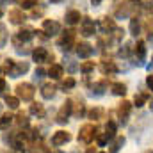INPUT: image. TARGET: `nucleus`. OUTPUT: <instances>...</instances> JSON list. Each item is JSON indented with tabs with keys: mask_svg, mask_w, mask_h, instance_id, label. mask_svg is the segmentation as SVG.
I'll use <instances>...</instances> for the list:
<instances>
[{
	"mask_svg": "<svg viewBox=\"0 0 153 153\" xmlns=\"http://www.w3.org/2000/svg\"><path fill=\"white\" fill-rule=\"evenodd\" d=\"M16 96L23 102H30L34 98V85L29 82H22L16 85Z\"/></svg>",
	"mask_w": 153,
	"mask_h": 153,
	"instance_id": "1",
	"label": "nucleus"
},
{
	"mask_svg": "<svg viewBox=\"0 0 153 153\" xmlns=\"http://www.w3.org/2000/svg\"><path fill=\"white\" fill-rule=\"evenodd\" d=\"M71 111H73V102H71V100H66V102L62 103V107H61L59 114H57V123L64 125V123L68 121V117L71 116Z\"/></svg>",
	"mask_w": 153,
	"mask_h": 153,
	"instance_id": "2",
	"label": "nucleus"
},
{
	"mask_svg": "<svg viewBox=\"0 0 153 153\" xmlns=\"http://www.w3.org/2000/svg\"><path fill=\"white\" fill-rule=\"evenodd\" d=\"M94 135H96V126H93V125H84V126L80 128L78 141H82V143H91Z\"/></svg>",
	"mask_w": 153,
	"mask_h": 153,
	"instance_id": "3",
	"label": "nucleus"
},
{
	"mask_svg": "<svg viewBox=\"0 0 153 153\" xmlns=\"http://www.w3.org/2000/svg\"><path fill=\"white\" fill-rule=\"evenodd\" d=\"M71 139V135H70V132H66V130H59V132H55L53 135H52V146H62V144H66L68 141Z\"/></svg>",
	"mask_w": 153,
	"mask_h": 153,
	"instance_id": "4",
	"label": "nucleus"
},
{
	"mask_svg": "<svg viewBox=\"0 0 153 153\" xmlns=\"http://www.w3.org/2000/svg\"><path fill=\"white\" fill-rule=\"evenodd\" d=\"M94 30H96V25H94V22H93L91 18H84V20L80 22V32H82L85 38L94 36Z\"/></svg>",
	"mask_w": 153,
	"mask_h": 153,
	"instance_id": "5",
	"label": "nucleus"
},
{
	"mask_svg": "<svg viewBox=\"0 0 153 153\" xmlns=\"http://www.w3.org/2000/svg\"><path fill=\"white\" fill-rule=\"evenodd\" d=\"M75 30H66V32H62V36L59 39V46H62V50H70V46L73 45V41H75Z\"/></svg>",
	"mask_w": 153,
	"mask_h": 153,
	"instance_id": "6",
	"label": "nucleus"
},
{
	"mask_svg": "<svg viewBox=\"0 0 153 153\" xmlns=\"http://www.w3.org/2000/svg\"><path fill=\"white\" fill-rule=\"evenodd\" d=\"M34 38V30L32 29H20L18 32H16V36H14V43L18 45L20 41H23V43H27V41H30V39Z\"/></svg>",
	"mask_w": 153,
	"mask_h": 153,
	"instance_id": "7",
	"label": "nucleus"
},
{
	"mask_svg": "<svg viewBox=\"0 0 153 153\" xmlns=\"http://www.w3.org/2000/svg\"><path fill=\"white\" fill-rule=\"evenodd\" d=\"M25 14H23V9H11L9 11V22L14 23V25H22L25 22Z\"/></svg>",
	"mask_w": 153,
	"mask_h": 153,
	"instance_id": "8",
	"label": "nucleus"
},
{
	"mask_svg": "<svg viewBox=\"0 0 153 153\" xmlns=\"http://www.w3.org/2000/svg\"><path fill=\"white\" fill-rule=\"evenodd\" d=\"M43 29L46 30L45 34H48V36H55V34L61 32V25L57 22H53V20H45L43 22Z\"/></svg>",
	"mask_w": 153,
	"mask_h": 153,
	"instance_id": "9",
	"label": "nucleus"
},
{
	"mask_svg": "<svg viewBox=\"0 0 153 153\" xmlns=\"http://www.w3.org/2000/svg\"><path fill=\"white\" fill-rule=\"evenodd\" d=\"M91 53H93V46L89 43H78L76 45V55L80 59H87Z\"/></svg>",
	"mask_w": 153,
	"mask_h": 153,
	"instance_id": "10",
	"label": "nucleus"
},
{
	"mask_svg": "<svg viewBox=\"0 0 153 153\" xmlns=\"http://www.w3.org/2000/svg\"><path fill=\"white\" fill-rule=\"evenodd\" d=\"M130 109H132V103L130 102H121L119 103V107H117V116H119V119L125 123L126 121V117H128V114H130Z\"/></svg>",
	"mask_w": 153,
	"mask_h": 153,
	"instance_id": "11",
	"label": "nucleus"
},
{
	"mask_svg": "<svg viewBox=\"0 0 153 153\" xmlns=\"http://www.w3.org/2000/svg\"><path fill=\"white\" fill-rule=\"evenodd\" d=\"M32 59H34V62H45V61L48 59V52H46V48H43V46L34 48V50H32Z\"/></svg>",
	"mask_w": 153,
	"mask_h": 153,
	"instance_id": "12",
	"label": "nucleus"
},
{
	"mask_svg": "<svg viewBox=\"0 0 153 153\" xmlns=\"http://www.w3.org/2000/svg\"><path fill=\"white\" fill-rule=\"evenodd\" d=\"M62 75H64V68L61 64H52L50 66V70H48V76L50 78L59 80V78H62Z\"/></svg>",
	"mask_w": 153,
	"mask_h": 153,
	"instance_id": "13",
	"label": "nucleus"
},
{
	"mask_svg": "<svg viewBox=\"0 0 153 153\" xmlns=\"http://www.w3.org/2000/svg\"><path fill=\"white\" fill-rule=\"evenodd\" d=\"M29 71V62H16L14 64V68H13V71H11V76H20L23 75V73H27Z\"/></svg>",
	"mask_w": 153,
	"mask_h": 153,
	"instance_id": "14",
	"label": "nucleus"
},
{
	"mask_svg": "<svg viewBox=\"0 0 153 153\" xmlns=\"http://www.w3.org/2000/svg\"><path fill=\"white\" fill-rule=\"evenodd\" d=\"M80 20H82V16H80V11H68L66 13V23L68 25H76V23H80Z\"/></svg>",
	"mask_w": 153,
	"mask_h": 153,
	"instance_id": "15",
	"label": "nucleus"
},
{
	"mask_svg": "<svg viewBox=\"0 0 153 153\" xmlns=\"http://www.w3.org/2000/svg\"><path fill=\"white\" fill-rule=\"evenodd\" d=\"M41 96H43L45 100H52V98L55 96V87H53L52 84H45V85L41 87Z\"/></svg>",
	"mask_w": 153,
	"mask_h": 153,
	"instance_id": "16",
	"label": "nucleus"
},
{
	"mask_svg": "<svg viewBox=\"0 0 153 153\" xmlns=\"http://www.w3.org/2000/svg\"><path fill=\"white\" fill-rule=\"evenodd\" d=\"M100 29H102L103 32H111V30H114L116 29L114 20H111V18H102V22H100Z\"/></svg>",
	"mask_w": 153,
	"mask_h": 153,
	"instance_id": "17",
	"label": "nucleus"
},
{
	"mask_svg": "<svg viewBox=\"0 0 153 153\" xmlns=\"http://www.w3.org/2000/svg\"><path fill=\"white\" fill-rule=\"evenodd\" d=\"M100 68H102V71H103L105 75H107V73H116V71H117V68H116V64L112 62V61H103Z\"/></svg>",
	"mask_w": 153,
	"mask_h": 153,
	"instance_id": "18",
	"label": "nucleus"
},
{
	"mask_svg": "<svg viewBox=\"0 0 153 153\" xmlns=\"http://www.w3.org/2000/svg\"><path fill=\"white\" fill-rule=\"evenodd\" d=\"M135 55L139 61H144V55H146V46H144V41H137L135 45Z\"/></svg>",
	"mask_w": 153,
	"mask_h": 153,
	"instance_id": "19",
	"label": "nucleus"
},
{
	"mask_svg": "<svg viewBox=\"0 0 153 153\" xmlns=\"http://www.w3.org/2000/svg\"><path fill=\"white\" fill-rule=\"evenodd\" d=\"M111 91L114 93L116 96H125V93H126V85L121 84V82H116V84H112Z\"/></svg>",
	"mask_w": 153,
	"mask_h": 153,
	"instance_id": "20",
	"label": "nucleus"
},
{
	"mask_svg": "<svg viewBox=\"0 0 153 153\" xmlns=\"http://www.w3.org/2000/svg\"><path fill=\"white\" fill-rule=\"evenodd\" d=\"M30 114L41 117V116L45 114V107H43L41 103H32V105H30Z\"/></svg>",
	"mask_w": 153,
	"mask_h": 153,
	"instance_id": "21",
	"label": "nucleus"
},
{
	"mask_svg": "<svg viewBox=\"0 0 153 153\" xmlns=\"http://www.w3.org/2000/svg\"><path fill=\"white\" fill-rule=\"evenodd\" d=\"M5 103H7L9 109H18L20 107V98L18 96H7L5 98Z\"/></svg>",
	"mask_w": 153,
	"mask_h": 153,
	"instance_id": "22",
	"label": "nucleus"
},
{
	"mask_svg": "<svg viewBox=\"0 0 153 153\" xmlns=\"http://www.w3.org/2000/svg\"><path fill=\"white\" fill-rule=\"evenodd\" d=\"M61 87H62L64 91H70V89H73V87H75V78H73V76H68V78H66V80L61 84Z\"/></svg>",
	"mask_w": 153,
	"mask_h": 153,
	"instance_id": "23",
	"label": "nucleus"
},
{
	"mask_svg": "<svg viewBox=\"0 0 153 153\" xmlns=\"http://www.w3.org/2000/svg\"><path fill=\"white\" fill-rule=\"evenodd\" d=\"M105 130H107V137H109V139L116 137V123L114 121H109L107 126H105Z\"/></svg>",
	"mask_w": 153,
	"mask_h": 153,
	"instance_id": "24",
	"label": "nucleus"
},
{
	"mask_svg": "<svg viewBox=\"0 0 153 153\" xmlns=\"http://www.w3.org/2000/svg\"><path fill=\"white\" fill-rule=\"evenodd\" d=\"M11 123H13V116L11 114H4L0 117V128H7Z\"/></svg>",
	"mask_w": 153,
	"mask_h": 153,
	"instance_id": "25",
	"label": "nucleus"
},
{
	"mask_svg": "<svg viewBox=\"0 0 153 153\" xmlns=\"http://www.w3.org/2000/svg\"><path fill=\"white\" fill-rule=\"evenodd\" d=\"M130 32H132V36H137L139 34V20L137 18H132L130 20Z\"/></svg>",
	"mask_w": 153,
	"mask_h": 153,
	"instance_id": "26",
	"label": "nucleus"
},
{
	"mask_svg": "<svg viewBox=\"0 0 153 153\" xmlns=\"http://www.w3.org/2000/svg\"><path fill=\"white\" fill-rule=\"evenodd\" d=\"M123 144H125V137H117L114 141V144H112V148H111V153H117Z\"/></svg>",
	"mask_w": 153,
	"mask_h": 153,
	"instance_id": "27",
	"label": "nucleus"
},
{
	"mask_svg": "<svg viewBox=\"0 0 153 153\" xmlns=\"http://www.w3.org/2000/svg\"><path fill=\"white\" fill-rule=\"evenodd\" d=\"M5 41H7V30H5V25L0 23V48L5 45Z\"/></svg>",
	"mask_w": 153,
	"mask_h": 153,
	"instance_id": "28",
	"label": "nucleus"
},
{
	"mask_svg": "<svg viewBox=\"0 0 153 153\" xmlns=\"http://www.w3.org/2000/svg\"><path fill=\"white\" fill-rule=\"evenodd\" d=\"M14 64H16V62H14L13 59H5V61H4V68H2V71L11 73V71H13V68H14Z\"/></svg>",
	"mask_w": 153,
	"mask_h": 153,
	"instance_id": "29",
	"label": "nucleus"
},
{
	"mask_svg": "<svg viewBox=\"0 0 153 153\" xmlns=\"http://www.w3.org/2000/svg\"><path fill=\"white\" fill-rule=\"evenodd\" d=\"M16 123H18V126H27L29 119H27V116L23 114V112H20V114L16 116Z\"/></svg>",
	"mask_w": 153,
	"mask_h": 153,
	"instance_id": "30",
	"label": "nucleus"
},
{
	"mask_svg": "<svg viewBox=\"0 0 153 153\" xmlns=\"http://www.w3.org/2000/svg\"><path fill=\"white\" fill-rule=\"evenodd\" d=\"M94 70V62H84L82 66H80V71L82 73H89V71H93Z\"/></svg>",
	"mask_w": 153,
	"mask_h": 153,
	"instance_id": "31",
	"label": "nucleus"
},
{
	"mask_svg": "<svg viewBox=\"0 0 153 153\" xmlns=\"http://www.w3.org/2000/svg\"><path fill=\"white\" fill-rule=\"evenodd\" d=\"M38 5V0H22V9H32Z\"/></svg>",
	"mask_w": 153,
	"mask_h": 153,
	"instance_id": "32",
	"label": "nucleus"
},
{
	"mask_svg": "<svg viewBox=\"0 0 153 153\" xmlns=\"http://www.w3.org/2000/svg\"><path fill=\"white\" fill-rule=\"evenodd\" d=\"M100 116H102V109H93L89 112V119H98Z\"/></svg>",
	"mask_w": 153,
	"mask_h": 153,
	"instance_id": "33",
	"label": "nucleus"
},
{
	"mask_svg": "<svg viewBox=\"0 0 153 153\" xmlns=\"http://www.w3.org/2000/svg\"><path fill=\"white\" fill-rule=\"evenodd\" d=\"M144 100H146V94L135 96V105H137V107H143V105H144Z\"/></svg>",
	"mask_w": 153,
	"mask_h": 153,
	"instance_id": "34",
	"label": "nucleus"
},
{
	"mask_svg": "<svg viewBox=\"0 0 153 153\" xmlns=\"http://www.w3.org/2000/svg\"><path fill=\"white\" fill-rule=\"evenodd\" d=\"M7 87H9V85H7V82H5L4 78H0V94H4V93L7 91Z\"/></svg>",
	"mask_w": 153,
	"mask_h": 153,
	"instance_id": "35",
	"label": "nucleus"
},
{
	"mask_svg": "<svg viewBox=\"0 0 153 153\" xmlns=\"http://www.w3.org/2000/svg\"><path fill=\"white\" fill-rule=\"evenodd\" d=\"M34 75H36V80H38V78H41V76L45 75V70L43 68H36V73Z\"/></svg>",
	"mask_w": 153,
	"mask_h": 153,
	"instance_id": "36",
	"label": "nucleus"
},
{
	"mask_svg": "<svg viewBox=\"0 0 153 153\" xmlns=\"http://www.w3.org/2000/svg\"><path fill=\"white\" fill-rule=\"evenodd\" d=\"M107 139H109V137H107V134H105V135H102V137H98V144H100V146H103V144L107 143Z\"/></svg>",
	"mask_w": 153,
	"mask_h": 153,
	"instance_id": "37",
	"label": "nucleus"
},
{
	"mask_svg": "<svg viewBox=\"0 0 153 153\" xmlns=\"http://www.w3.org/2000/svg\"><path fill=\"white\" fill-rule=\"evenodd\" d=\"M146 85H148V87L153 91V75H150L148 78H146Z\"/></svg>",
	"mask_w": 153,
	"mask_h": 153,
	"instance_id": "38",
	"label": "nucleus"
},
{
	"mask_svg": "<svg viewBox=\"0 0 153 153\" xmlns=\"http://www.w3.org/2000/svg\"><path fill=\"white\" fill-rule=\"evenodd\" d=\"M11 2H13V0H0V5H2V7H4V5H9V4H11Z\"/></svg>",
	"mask_w": 153,
	"mask_h": 153,
	"instance_id": "39",
	"label": "nucleus"
},
{
	"mask_svg": "<svg viewBox=\"0 0 153 153\" xmlns=\"http://www.w3.org/2000/svg\"><path fill=\"white\" fill-rule=\"evenodd\" d=\"M91 2H93V5H98V4H100L102 0H91Z\"/></svg>",
	"mask_w": 153,
	"mask_h": 153,
	"instance_id": "40",
	"label": "nucleus"
},
{
	"mask_svg": "<svg viewBox=\"0 0 153 153\" xmlns=\"http://www.w3.org/2000/svg\"><path fill=\"white\" fill-rule=\"evenodd\" d=\"M85 153H94V148H89V150H87Z\"/></svg>",
	"mask_w": 153,
	"mask_h": 153,
	"instance_id": "41",
	"label": "nucleus"
},
{
	"mask_svg": "<svg viewBox=\"0 0 153 153\" xmlns=\"http://www.w3.org/2000/svg\"><path fill=\"white\" fill-rule=\"evenodd\" d=\"M150 107H152V109H153V100H152V102H150Z\"/></svg>",
	"mask_w": 153,
	"mask_h": 153,
	"instance_id": "42",
	"label": "nucleus"
},
{
	"mask_svg": "<svg viewBox=\"0 0 153 153\" xmlns=\"http://www.w3.org/2000/svg\"><path fill=\"white\" fill-rule=\"evenodd\" d=\"M50 2H55V4H57V2H61V0H50Z\"/></svg>",
	"mask_w": 153,
	"mask_h": 153,
	"instance_id": "43",
	"label": "nucleus"
},
{
	"mask_svg": "<svg viewBox=\"0 0 153 153\" xmlns=\"http://www.w3.org/2000/svg\"><path fill=\"white\" fill-rule=\"evenodd\" d=\"M128 2H139V0H128Z\"/></svg>",
	"mask_w": 153,
	"mask_h": 153,
	"instance_id": "44",
	"label": "nucleus"
},
{
	"mask_svg": "<svg viewBox=\"0 0 153 153\" xmlns=\"http://www.w3.org/2000/svg\"><path fill=\"white\" fill-rule=\"evenodd\" d=\"M0 76H2V66H0Z\"/></svg>",
	"mask_w": 153,
	"mask_h": 153,
	"instance_id": "45",
	"label": "nucleus"
},
{
	"mask_svg": "<svg viewBox=\"0 0 153 153\" xmlns=\"http://www.w3.org/2000/svg\"><path fill=\"white\" fill-rule=\"evenodd\" d=\"M152 66H153V59H152ZM152 66H150V68H152Z\"/></svg>",
	"mask_w": 153,
	"mask_h": 153,
	"instance_id": "46",
	"label": "nucleus"
},
{
	"mask_svg": "<svg viewBox=\"0 0 153 153\" xmlns=\"http://www.w3.org/2000/svg\"><path fill=\"white\" fill-rule=\"evenodd\" d=\"M0 153H4V152H2V150H0Z\"/></svg>",
	"mask_w": 153,
	"mask_h": 153,
	"instance_id": "47",
	"label": "nucleus"
},
{
	"mask_svg": "<svg viewBox=\"0 0 153 153\" xmlns=\"http://www.w3.org/2000/svg\"><path fill=\"white\" fill-rule=\"evenodd\" d=\"M0 16H2V13H0Z\"/></svg>",
	"mask_w": 153,
	"mask_h": 153,
	"instance_id": "48",
	"label": "nucleus"
}]
</instances>
